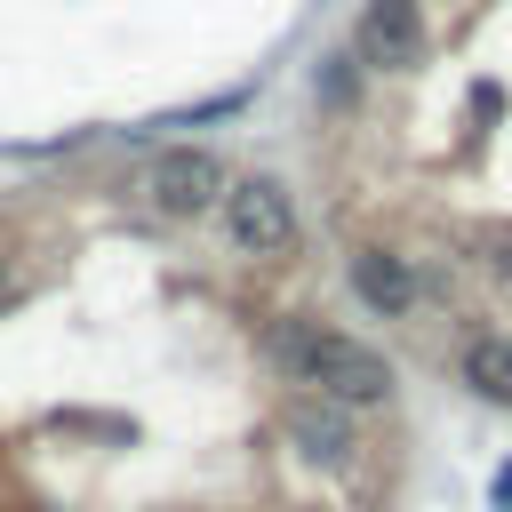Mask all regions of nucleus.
<instances>
[{"label":"nucleus","instance_id":"1","mask_svg":"<svg viewBox=\"0 0 512 512\" xmlns=\"http://www.w3.org/2000/svg\"><path fill=\"white\" fill-rule=\"evenodd\" d=\"M272 360L296 376V384H312L320 400H344V408H376V400H392V360L384 352H368L360 336H336V328H320V320H272Z\"/></svg>","mask_w":512,"mask_h":512},{"label":"nucleus","instance_id":"2","mask_svg":"<svg viewBox=\"0 0 512 512\" xmlns=\"http://www.w3.org/2000/svg\"><path fill=\"white\" fill-rule=\"evenodd\" d=\"M136 192L160 216H208V208H224V160L200 152V144H168V152H152V168H144Z\"/></svg>","mask_w":512,"mask_h":512},{"label":"nucleus","instance_id":"3","mask_svg":"<svg viewBox=\"0 0 512 512\" xmlns=\"http://www.w3.org/2000/svg\"><path fill=\"white\" fill-rule=\"evenodd\" d=\"M224 232H232L240 256H288L296 248V208L272 176H240V184H224Z\"/></svg>","mask_w":512,"mask_h":512},{"label":"nucleus","instance_id":"4","mask_svg":"<svg viewBox=\"0 0 512 512\" xmlns=\"http://www.w3.org/2000/svg\"><path fill=\"white\" fill-rule=\"evenodd\" d=\"M360 64H424V8L416 0H368L360 8Z\"/></svg>","mask_w":512,"mask_h":512},{"label":"nucleus","instance_id":"5","mask_svg":"<svg viewBox=\"0 0 512 512\" xmlns=\"http://www.w3.org/2000/svg\"><path fill=\"white\" fill-rule=\"evenodd\" d=\"M352 288H360V304L384 312V320H400V312L416 304V272H408L400 256H384V248H360V256H352Z\"/></svg>","mask_w":512,"mask_h":512},{"label":"nucleus","instance_id":"6","mask_svg":"<svg viewBox=\"0 0 512 512\" xmlns=\"http://www.w3.org/2000/svg\"><path fill=\"white\" fill-rule=\"evenodd\" d=\"M288 440H296L304 456H344V448H352L344 400H296V408H288Z\"/></svg>","mask_w":512,"mask_h":512},{"label":"nucleus","instance_id":"7","mask_svg":"<svg viewBox=\"0 0 512 512\" xmlns=\"http://www.w3.org/2000/svg\"><path fill=\"white\" fill-rule=\"evenodd\" d=\"M464 384L480 400H504L512 408V336H472L464 344Z\"/></svg>","mask_w":512,"mask_h":512},{"label":"nucleus","instance_id":"8","mask_svg":"<svg viewBox=\"0 0 512 512\" xmlns=\"http://www.w3.org/2000/svg\"><path fill=\"white\" fill-rule=\"evenodd\" d=\"M320 104H352V64H328L320 72Z\"/></svg>","mask_w":512,"mask_h":512},{"label":"nucleus","instance_id":"9","mask_svg":"<svg viewBox=\"0 0 512 512\" xmlns=\"http://www.w3.org/2000/svg\"><path fill=\"white\" fill-rule=\"evenodd\" d=\"M496 504H512V472H496Z\"/></svg>","mask_w":512,"mask_h":512},{"label":"nucleus","instance_id":"10","mask_svg":"<svg viewBox=\"0 0 512 512\" xmlns=\"http://www.w3.org/2000/svg\"><path fill=\"white\" fill-rule=\"evenodd\" d=\"M0 288H8V264H0Z\"/></svg>","mask_w":512,"mask_h":512}]
</instances>
